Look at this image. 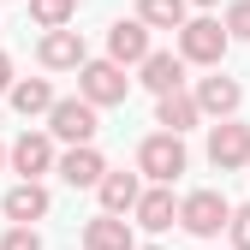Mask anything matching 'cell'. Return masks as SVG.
<instances>
[{"mask_svg":"<svg viewBox=\"0 0 250 250\" xmlns=\"http://www.w3.org/2000/svg\"><path fill=\"white\" fill-rule=\"evenodd\" d=\"M173 221H179V203H173V191H167V185L143 191V203H137V227H143V232H167Z\"/></svg>","mask_w":250,"mask_h":250,"instance_id":"17","label":"cell"},{"mask_svg":"<svg viewBox=\"0 0 250 250\" xmlns=\"http://www.w3.org/2000/svg\"><path fill=\"white\" fill-rule=\"evenodd\" d=\"M54 102H60V96H54V83H48V78H18V83H12V107H18L24 119L54 113Z\"/></svg>","mask_w":250,"mask_h":250,"instance_id":"18","label":"cell"},{"mask_svg":"<svg viewBox=\"0 0 250 250\" xmlns=\"http://www.w3.org/2000/svg\"><path fill=\"white\" fill-rule=\"evenodd\" d=\"M96 197H102V214H137L143 185H137V173H107L96 185Z\"/></svg>","mask_w":250,"mask_h":250,"instance_id":"14","label":"cell"},{"mask_svg":"<svg viewBox=\"0 0 250 250\" xmlns=\"http://www.w3.org/2000/svg\"><path fill=\"white\" fill-rule=\"evenodd\" d=\"M227 48H232V36H227L221 18H191L179 30V60H185V66H214V72H221Z\"/></svg>","mask_w":250,"mask_h":250,"instance_id":"1","label":"cell"},{"mask_svg":"<svg viewBox=\"0 0 250 250\" xmlns=\"http://www.w3.org/2000/svg\"><path fill=\"white\" fill-rule=\"evenodd\" d=\"M185 12H191L185 0H137V18H143L149 30H185V24H191Z\"/></svg>","mask_w":250,"mask_h":250,"instance_id":"19","label":"cell"},{"mask_svg":"<svg viewBox=\"0 0 250 250\" xmlns=\"http://www.w3.org/2000/svg\"><path fill=\"white\" fill-rule=\"evenodd\" d=\"M48 167H60L54 137H48V131H24V137L12 143V173H24V179H42Z\"/></svg>","mask_w":250,"mask_h":250,"instance_id":"11","label":"cell"},{"mask_svg":"<svg viewBox=\"0 0 250 250\" xmlns=\"http://www.w3.org/2000/svg\"><path fill=\"white\" fill-rule=\"evenodd\" d=\"M12 83H18V78H12V60L0 54V89H6V96H12Z\"/></svg>","mask_w":250,"mask_h":250,"instance_id":"24","label":"cell"},{"mask_svg":"<svg viewBox=\"0 0 250 250\" xmlns=\"http://www.w3.org/2000/svg\"><path fill=\"white\" fill-rule=\"evenodd\" d=\"M60 179L72 185V191H89V185H102L107 179V161H102V149L96 143H83V149H66L60 155V167H54Z\"/></svg>","mask_w":250,"mask_h":250,"instance_id":"10","label":"cell"},{"mask_svg":"<svg viewBox=\"0 0 250 250\" xmlns=\"http://www.w3.org/2000/svg\"><path fill=\"white\" fill-rule=\"evenodd\" d=\"M208 161L221 167V173H238V167H250V125H238V119H221L208 131Z\"/></svg>","mask_w":250,"mask_h":250,"instance_id":"6","label":"cell"},{"mask_svg":"<svg viewBox=\"0 0 250 250\" xmlns=\"http://www.w3.org/2000/svg\"><path fill=\"white\" fill-rule=\"evenodd\" d=\"M197 107L208 113V119H232L238 113V102H244V83L238 78H227V72H214V78H197Z\"/></svg>","mask_w":250,"mask_h":250,"instance_id":"9","label":"cell"},{"mask_svg":"<svg viewBox=\"0 0 250 250\" xmlns=\"http://www.w3.org/2000/svg\"><path fill=\"white\" fill-rule=\"evenodd\" d=\"M0 208H6L12 227H30V221H42V214H48V191H42L36 179H24V185H12V191H6V203H0Z\"/></svg>","mask_w":250,"mask_h":250,"instance_id":"15","label":"cell"},{"mask_svg":"<svg viewBox=\"0 0 250 250\" xmlns=\"http://www.w3.org/2000/svg\"><path fill=\"white\" fill-rule=\"evenodd\" d=\"M72 12H78V0H30V18L42 30H72Z\"/></svg>","mask_w":250,"mask_h":250,"instance_id":"20","label":"cell"},{"mask_svg":"<svg viewBox=\"0 0 250 250\" xmlns=\"http://www.w3.org/2000/svg\"><path fill=\"white\" fill-rule=\"evenodd\" d=\"M96 113H102V107H89L83 96H60V102H54V113H48V137L72 143V149L96 143V131H102V119H96Z\"/></svg>","mask_w":250,"mask_h":250,"instance_id":"2","label":"cell"},{"mask_svg":"<svg viewBox=\"0 0 250 250\" xmlns=\"http://www.w3.org/2000/svg\"><path fill=\"white\" fill-rule=\"evenodd\" d=\"M227 36L250 42V0H232V6H227Z\"/></svg>","mask_w":250,"mask_h":250,"instance_id":"21","label":"cell"},{"mask_svg":"<svg viewBox=\"0 0 250 250\" xmlns=\"http://www.w3.org/2000/svg\"><path fill=\"white\" fill-rule=\"evenodd\" d=\"M137 250H155V244H137Z\"/></svg>","mask_w":250,"mask_h":250,"instance_id":"27","label":"cell"},{"mask_svg":"<svg viewBox=\"0 0 250 250\" xmlns=\"http://www.w3.org/2000/svg\"><path fill=\"white\" fill-rule=\"evenodd\" d=\"M78 96L89 107H119L125 96H131V78H125V66H113V60H89V66L78 72Z\"/></svg>","mask_w":250,"mask_h":250,"instance_id":"5","label":"cell"},{"mask_svg":"<svg viewBox=\"0 0 250 250\" xmlns=\"http://www.w3.org/2000/svg\"><path fill=\"white\" fill-rule=\"evenodd\" d=\"M227 238H232V250H250V203H244V208H232V227H227Z\"/></svg>","mask_w":250,"mask_h":250,"instance_id":"22","label":"cell"},{"mask_svg":"<svg viewBox=\"0 0 250 250\" xmlns=\"http://www.w3.org/2000/svg\"><path fill=\"white\" fill-rule=\"evenodd\" d=\"M185 6H214V0H185Z\"/></svg>","mask_w":250,"mask_h":250,"instance_id":"25","label":"cell"},{"mask_svg":"<svg viewBox=\"0 0 250 250\" xmlns=\"http://www.w3.org/2000/svg\"><path fill=\"white\" fill-rule=\"evenodd\" d=\"M137 72H143L137 83H143V89H155V102L173 96V89H185V60H179V54H149Z\"/></svg>","mask_w":250,"mask_h":250,"instance_id":"13","label":"cell"},{"mask_svg":"<svg viewBox=\"0 0 250 250\" xmlns=\"http://www.w3.org/2000/svg\"><path fill=\"white\" fill-rule=\"evenodd\" d=\"M155 48H149V24L143 18H113V30H107V60L113 66H143Z\"/></svg>","mask_w":250,"mask_h":250,"instance_id":"7","label":"cell"},{"mask_svg":"<svg viewBox=\"0 0 250 250\" xmlns=\"http://www.w3.org/2000/svg\"><path fill=\"white\" fill-rule=\"evenodd\" d=\"M179 227L191 232V238H221L232 227V203L221 191H191V197L179 203Z\"/></svg>","mask_w":250,"mask_h":250,"instance_id":"3","label":"cell"},{"mask_svg":"<svg viewBox=\"0 0 250 250\" xmlns=\"http://www.w3.org/2000/svg\"><path fill=\"white\" fill-rule=\"evenodd\" d=\"M83 250H137L131 221H119V214H96V221L83 227Z\"/></svg>","mask_w":250,"mask_h":250,"instance_id":"16","label":"cell"},{"mask_svg":"<svg viewBox=\"0 0 250 250\" xmlns=\"http://www.w3.org/2000/svg\"><path fill=\"white\" fill-rule=\"evenodd\" d=\"M197 119H203V107H197V96H191V89H173V96H161V102H155V125H161V131H173V137H185Z\"/></svg>","mask_w":250,"mask_h":250,"instance_id":"12","label":"cell"},{"mask_svg":"<svg viewBox=\"0 0 250 250\" xmlns=\"http://www.w3.org/2000/svg\"><path fill=\"white\" fill-rule=\"evenodd\" d=\"M0 161H12V149H0Z\"/></svg>","mask_w":250,"mask_h":250,"instance_id":"26","label":"cell"},{"mask_svg":"<svg viewBox=\"0 0 250 250\" xmlns=\"http://www.w3.org/2000/svg\"><path fill=\"white\" fill-rule=\"evenodd\" d=\"M36 60L48 72H83L89 66V48H83L78 30H48V36L36 42Z\"/></svg>","mask_w":250,"mask_h":250,"instance_id":"8","label":"cell"},{"mask_svg":"<svg viewBox=\"0 0 250 250\" xmlns=\"http://www.w3.org/2000/svg\"><path fill=\"white\" fill-rule=\"evenodd\" d=\"M137 173L155 179V185H173V179L185 173V137H173V131L143 137V143H137Z\"/></svg>","mask_w":250,"mask_h":250,"instance_id":"4","label":"cell"},{"mask_svg":"<svg viewBox=\"0 0 250 250\" xmlns=\"http://www.w3.org/2000/svg\"><path fill=\"white\" fill-rule=\"evenodd\" d=\"M0 250H42V238L30 232V227H12L6 238H0Z\"/></svg>","mask_w":250,"mask_h":250,"instance_id":"23","label":"cell"}]
</instances>
